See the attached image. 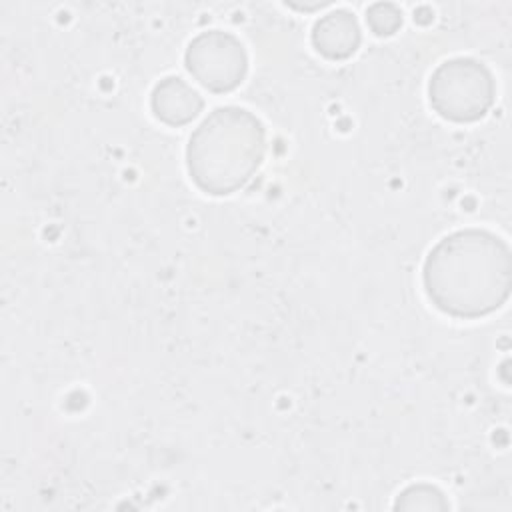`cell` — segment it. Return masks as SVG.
Segmentation results:
<instances>
[{
  "label": "cell",
  "mask_w": 512,
  "mask_h": 512,
  "mask_svg": "<svg viewBox=\"0 0 512 512\" xmlns=\"http://www.w3.org/2000/svg\"><path fill=\"white\" fill-rule=\"evenodd\" d=\"M422 282L428 300L448 316L472 320L492 314L510 296V248L488 230L452 232L428 252Z\"/></svg>",
  "instance_id": "obj_1"
},
{
  "label": "cell",
  "mask_w": 512,
  "mask_h": 512,
  "mask_svg": "<svg viewBox=\"0 0 512 512\" xmlns=\"http://www.w3.org/2000/svg\"><path fill=\"white\" fill-rule=\"evenodd\" d=\"M266 152L262 122L246 108L220 106L192 132L186 146V168L206 194L226 196L256 174Z\"/></svg>",
  "instance_id": "obj_2"
},
{
  "label": "cell",
  "mask_w": 512,
  "mask_h": 512,
  "mask_svg": "<svg viewBox=\"0 0 512 512\" xmlns=\"http://www.w3.org/2000/svg\"><path fill=\"white\" fill-rule=\"evenodd\" d=\"M494 94V76L488 66L466 56L442 62L428 82L434 112L458 124L480 120L490 110Z\"/></svg>",
  "instance_id": "obj_3"
},
{
  "label": "cell",
  "mask_w": 512,
  "mask_h": 512,
  "mask_svg": "<svg viewBox=\"0 0 512 512\" xmlns=\"http://www.w3.org/2000/svg\"><path fill=\"white\" fill-rule=\"evenodd\" d=\"M184 64L194 80L216 94L238 88L248 72L242 42L224 30H206L194 36L184 52Z\"/></svg>",
  "instance_id": "obj_4"
},
{
  "label": "cell",
  "mask_w": 512,
  "mask_h": 512,
  "mask_svg": "<svg viewBox=\"0 0 512 512\" xmlns=\"http://www.w3.org/2000/svg\"><path fill=\"white\" fill-rule=\"evenodd\" d=\"M202 96L182 78H162L150 94V108L154 116L168 126H184L202 112Z\"/></svg>",
  "instance_id": "obj_5"
},
{
  "label": "cell",
  "mask_w": 512,
  "mask_h": 512,
  "mask_svg": "<svg viewBox=\"0 0 512 512\" xmlns=\"http://www.w3.org/2000/svg\"><path fill=\"white\" fill-rule=\"evenodd\" d=\"M360 40V24L348 10H332L312 26V44L328 60L350 58L358 50Z\"/></svg>",
  "instance_id": "obj_6"
},
{
  "label": "cell",
  "mask_w": 512,
  "mask_h": 512,
  "mask_svg": "<svg viewBox=\"0 0 512 512\" xmlns=\"http://www.w3.org/2000/svg\"><path fill=\"white\" fill-rule=\"evenodd\" d=\"M448 500L442 494V490H438L432 484H412L408 488H404L396 502H394V510H448Z\"/></svg>",
  "instance_id": "obj_7"
},
{
  "label": "cell",
  "mask_w": 512,
  "mask_h": 512,
  "mask_svg": "<svg viewBox=\"0 0 512 512\" xmlns=\"http://www.w3.org/2000/svg\"><path fill=\"white\" fill-rule=\"evenodd\" d=\"M366 22L376 36H392L402 26V10L392 2H374L366 8Z\"/></svg>",
  "instance_id": "obj_8"
},
{
  "label": "cell",
  "mask_w": 512,
  "mask_h": 512,
  "mask_svg": "<svg viewBox=\"0 0 512 512\" xmlns=\"http://www.w3.org/2000/svg\"><path fill=\"white\" fill-rule=\"evenodd\" d=\"M330 2H314V4H294V2H288V6L296 8V10H304V12H312V10H320L324 6H328Z\"/></svg>",
  "instance_id": "obj_9"
}]
</instances>
